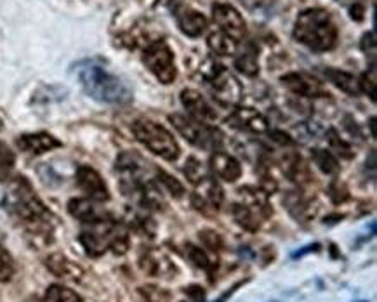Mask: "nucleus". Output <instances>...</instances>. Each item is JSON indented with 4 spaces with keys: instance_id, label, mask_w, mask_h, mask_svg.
I'll return each instance as SVG.
<instances>
[{
    "instance_id": "obj_26",
    "label": "nucleus",
    "mask_w": 377,
    "mask_h": 302,
    "mask_svg": "<svg viewBox=\"0 0 377 302\" xmlns=\"http://www.w3.org/2000/svg\"><path fill=\"white\" fill-rule=\"evenodd\" d=\"M327 139H328V144H330L332 151H335L339 156H342V158H351V156L355 155V151L351 149V146H349L346 141H342L334 128H328Z\"/></svg>"
},
{
    "instance_id": "obj_10",
    "label": "nucleus",
    "mask_w": 377,
    "mask_h": 302,
    "mask_svg": "<svg viewBox=\"0 0 377 302\" xmlns=\"http://www.w3.org/2000/svg\"><path fill=\"white\" fill-rule=\"evenodd\" d=\"M228 124L231 127L238 128V131L258 132V134L268 131V120L265 118V115H261L254 108H238V110H235L231 117L228 118Z\"/></svg>"
},
{
    "instance_id": "obj_1",
    "label": "nucleus",
    "mask_w": 377,
    "mask_h": 302,
    "mask_svg": "<svg viewBox=\"0 0 377 302\" xmlns=\"http://www.w3.org/2000/svg\"><path fill=\"white\" fill-rule=\"evenodd\" d=\"M75 73L82 89L96 101L110 104H124L133 99V92L120 76L113 75L98 61H82L75 66Z\"/></svg>"
},
{
    "instance_id": "obj_29",
    "label": "nucleus",
    "mask_w": 377,
    "mask_h": 302,
    "mask_svg": "<svg viewBox=\"0 0 377 302\" xmlns=\"http://www.w3.org/2000/svg\"><path fill=\"white\" fill-rule=\"evenodd\" d=\"M15 260H12L11 253L0 246V281H9L15 274Z\"/></svg>"
},
{
    "instance_id": "obj_18",
    "label": "nucleus",
    "mask_w": 377,
    "mask_h": 302,
    "mask_svg": "<svg viewBox=\"0 0 377 302\" xmlns=\"http://www.w3.org/2000/svg\"><path fill=\"white\" fill-rule=\"evenodd\" d=\"M325 76L334 83L335 87L342 90V92L349 94V96H358L362 90H360V83L358 78L355 75L348 72H342V69H335V68H327L325 69Z\"/></svg>"
},
{
    "instance_id": "obj_9",
    "label": "nucleus",
    "mask_w": 377,
    "mask_h": 302,
    "mask_svg": "<svg viewBox=\"0 0 377 302\" xmlns=\"http://www.w3.org/2000/svg\"><path fill=\"white\" fill-rule=\"evenodd\" d=\"M77 183L81 186V190L87 194L91 200L96 201H105L110 198L108 187L106 183L103 181L101 174L98 170H94L92 167L81 165L77 169Z\"/></svg>"
},
{
    "instance_id": "obj_17",
    "label": "nucleus",
    "mask_w": 377,
    "mask_h": 302,
    "mask_svg": "<svg viewBox=\"0 0 377 302\" xmlns=\"http://www.w3.org/2000/svg\"><path fill=\"white\" fill-rule=\"evenodd\" d=\"M68 212H70L75 219H78V221L82 222H87V224L99 221V219H105L101 215V212L96 208V205L92 203L91 200H84V198L70 200V203H68Z\"/></svg>"
},
{
    "instance_id": "obj_24",
    "label": "nucleus",
    "mask_w": 377,
    "mask_h": 302,
    "mask_svg": "<svg viewBox=\"0 0 377 302\" xmlns=\"http://www.w3.org/2000/svg\"><path fill=\"white\" fill-rule=\"evenodd\" d=\"M47 302H82L81 295L63 285H53L46 294Z\"/></svg>"
},
{
    "instance_id": "obj_7",
    "label": "nucleus",
    "mask_w": 377,
    "mask_h": 302,
    "mask_svg": "<svg viewBox=\"0 0 377 302\" xmlns=\"http://www.w3.org/2000/svg\"><path fill=\"white\" fill-rule=\"evenodd\" d=\"M192 201L193 207H195L196 210L203 212V214L217 212L221 203H223V190H221L216 181L210 179V177H206V179L196 184V190L195 193H193Z\"/></svg>"
},
{
    "instance_id": "obj_23",
    "label": "nucleus",
    "mask_w": 377,
    "mask_h": 302,
    "mask_svg": "<svg viewBox=\"0 0 377 302\" xmlns=\"http://www.w3.org/2000/svg\"><path fill=\"white\" fill-rule=\"evenodd\" d=\"M313 156V162L317 163L318 169L324 174H335L339 170V163L335 160V156L330 151H325V149H313L311 153Z\"/></svg>"
},
{
    "instance_id": "obj_37",
    "label": "nucleus",
    "mask_w": 377,
    "mask_h": 302,
    "mask_svg": "<svg viewBox=\"0 0 377 302\" xmlns=\"http://www.w3.org/2000/svg\"><path fill=\"white\" fill-rule=\"evenodd\" d=\"M351 17L356 21L363 19V7L360 6V3H356V6L351 7Z\"/></svg>"
},
{
    "instance_id": "obj_27",
    "label": "nucleus",
    "mask_w": 377,
    "mask_h": 302,
    "mask_svg": "<svg viewBox=\"0 0 377 302\" xmlns=\"http://www.w3.org/2000/svg\"><path fill=\"white\" fill-rule=\"evenodd\" d=\"M186 253H188L190 260H192L196 267H200V269L203 271H209V273L212 271L214 262L209 259V255H207L202 249H199V246L195 245H188L186 246Z\"/></svg>"
},
{
    "instance_id": "obj_31",
    "label": "nucleus",
    "mask_w": 377,
    "mask_h": 302,
    "mask_svg": "<svg viewBox=\"0 0 377 302\" xmlns=\"http://www.w3.org/2000/svg\"><path fill=\"white\" fill-rule=\"evenodd\" d=\"M12 165H15V155L4 142H0V177L11 172Z\"/></svg>"
},
{
    "instance_id": "obj_28",
    "label": "nucleus",
    "mask_w": 377,
    "mask_h": 302,
    "mask_svg": "<svg viewBox=\"0 0 377 302\" xmlns=\"http://www.w3.org/2000/svg\"><path fill=\"white\" fill-rule=\"evenodd\" d=\"M185 174L188 176V179L192 181V183L199 184L200 181H203L207 176V169L206 165H203L200 160H196L195 156H192V158L186 160V167H185Z\"/></svg>"
},
{
    "instance_id": "obj_20",
    "label": "nucleus",
    "mask_w": 377,
    "mask_h": 302,
    "mask_svg": "<svg viewBox=\"0 0 377 302\" xmlns=\"http://www.w3.org/2000/svg\"><path fill=\"white\" fill-rule=\"evenodd\" d=\"M46 266L51 273L60 278H72L75 273H78V267L75 266V264H72L70 260L65 255H61V253H53V255L47 257Z\"/></svg>"
},
{
    "instance_id": "obj_34",
    "label": "nucleus",
    "mask_w": 377,
    "mask_h": 302,
    "mask_svg": "<svg viewBox=\"0 0 377 302\" xmlns=\"http://www.w3.org/2000/svg\"><path fill=\"white\" fill-rule=\"evenodd\" d=\"M141 294H143L144 301L146 302H169V294H165L162 288L157 287L141 288Z\"/></svg>"
},
{
    "instance_id": "obj_2",
    "label": "nucleus",
    "mask_w": 377,
    "mask_h": 302,
    "mask_svg": "<svg viewBox=\"0 0 377 302\" xmlns=\"http://www.w3.org/2000/svg\"><path fill=\"white\" fill-rule=\"evenodd\" d=\"M294 38L315 52L330 51L337 44V26L324 9H306L297 16Z\"/></svg>"
},
{
    "instance_id": "obj_35",
    "label": "nucleus",
    "mask_w": 377,
    "mask_h": 302,
    "mask_svg": "<svg viewBox=\"0 0 377 302\" xmlns=\"http://www.w3.org/2000/svg\"><path fill=\"white\" fill-rule=\"evenodd\" d=\"M271 139L282 146H294V139H290L289 135L283 134V132H278V131L271 132Z\"/></svg>"
},
{
    "instance_id": "obj_30",
    "label": "nucleus",
    "mask_w": 377,
    "mask_h": 302,
    "mask_svg": "<svg viewBox=\"0 0 377 302\" xmlns=\"http://www.w3.org/2000/svg\"><path fill=\"white\" fill-rule=\"evenodd\" d=\"M157 177H158V181H160V183L167 187V191L172 194V196H176V198L183 196V193H185V187H183V184L179 183V181H176L174 177L169 176V174L164 172V170H157Z\"/></svg>"
},
{
    "instance_id": "obj_13",
    "label": "nucleus",
    "mask_w": 377,
    "mask_h": 302,
    "mask_svg": "<svg viewBox=\"0 0 377 302\" xmlns=\"http://www.w3.org/2000/svg\"><path fill=\"white\" fill-rule=\"evenodd\" d=\"M141 269L150 276L157 278H172L176 274V266L165 253L158 250H148L140 259Z\"/></svg>"
},
{
    "instance_id": "obj_15",
    "label": "nucleus",
    "mask_w": 377,
    "mask_h": 302,
    "mask_svg": "<svg viewBox=\"0 0 377 302\" xmlns=\"http://www.w3.org/2000/svg\"><path fill=\"white\" fill-rule=\"evenodd\" d=\"M18 146L19 149L32 153V155H42V153L51 151V149L60 148L61 142L51 134H47V132H37V134L19 135Z\"/></svg>"
},
{
    "instance_id": "obj_6",
    "label": "nucleus",
    "mask_w": 377,
    "mask_h": 302,
    "mask_svg": "<svg viewBox=\"0 0 377 302\" xmlns=\"http://www.w3.org/2000/svg\"><path fill=\"white\" fill-rule=\"evenodd\" d=\"M203 76L219 103L235 104L240 99V83L223 65L210 62V68L203 69Z\"/></svg>"
},
{
    "instance_id": "obj_32",
    "label": "nucleus",
    "mask_w": 377,
    "mask_h": 302,
    "mask_svg": "<svg viewBox=\"0 0 377 302\" xmlns=\"http://www.w3.org/2000/svg\"><path fill=\"white\" fill-rule=\"evenodd\" d=\"M358 83H360V90L367 92L370 97H372V101H376V68H374V65H372V69H370V73H365V75L358 80Z\"/></svg>"
},
{
    "instance_id": "obj_3",
    "label": "nucleus",
    "mask_w": 377,
    "mask_h": 302,
    "mask_svg": "<svg viewBox=\"0 0 377 302\" xmlns=\"http://www.w3.org/2000/svg\"><path fill=\"white\" fill-rule=\"evenodd\" d=\"M133 134L151 153L172 162L179 156V146L171 132L151 120H137L133 124Z\"/></svg>"
},
{
    "instance_id": "obj_12",
    "label": "nucleus",
    "mask_w": 377,
    "mask_h": 302,
    "mask_svg": "<svg viewBox=\"0 0 377 302\" xmlns=\"http://www.w3.org/2000/svg\"><path fill=\"white\" fill-rule=\"evenodd\" d=\"M181 103L183 106L188 110L190 117L196 121H202V124H210V121L216 120V113H214L212 108L209 106L203 96L200 92L193 89H185L181 92Z\"/></svg>"
},
{
    "instance_id": "obj_14",
    "label": "nucleus",
    "mask_w": 377,
    "mask_h": 302,
    "mask_svg": "<svg viewBox=\"0 0 377 302\" xmlns=\"http://www.w3.org/2000/svg\"><path fill=\"white\" fill-rule=\"evenodd\" d=\"M210 167L219 179L228 181V183H235L242 176L240 162L224 151H216L210 156Z\"/></svg>"
},
{
    "instance_id": "obj_8",
    "label": "nucleus",
    "mask_w": 377,
    "mask_h": 302,
    "mask_svg": "<svg viewBox=\"0 0 377 302\" xmlns=\"http://www.w3.org/2000/svg\"><path fill=\"white\" fill-rule=\"evenodd\" d=\"M212 17L219 24L221 31L231 35L237 40L245 33V19L230 3H214Z\"/></svg>"
},
{
    "instance_id": "obj_33",
    "label": "nucleus",
    "mask_w": 377,
    "mask_h": 302,
    "mask_svg": "<svg viewBox=\"0 0 377 302\" xmlns=\"http://www.w3.org/2000/svg\"><path fill=\"white\" fill-rule=\"evenodd\" d=\"M200 240H202L203 245L210 250H219L223 246V240H221L219 233L212 231V229H206V231H200Z\"/></svg>"
},
{
    "instance_id": "obj_22",
    "label": "nucleus",
    "mask_w": 377,
    "mask_h": 302,
    "mask_svg": "<svg viewBox=\"0 0 377 302\" xmlns=\"http://www.w3.org/2000/svg\"><path fill=\"white\" fill-rule=\"evenodd\" d=\"M287 176L290 177L296 183H304L306 179H310V172H308V167L304 165L301 156L290 155L289 158L285 160V167H283Z\"/></svg>"
},
{
    "instance_id": "obj_4",
    "label": "nucleus",
    "mask_w": 377,
    "mask_h": 302,
    "mask_svg": "<svg viewBox=\"0 0 377 302\" xmlns=\"http://www.w3.org/2000/svg\"><path fill=\"white\" fill-rule=\"evenodd\" d=\"M169 120L186 141L199 146V148H219L221 142H223V134L217 128L210 127L209 124H202V121H196L193 118L178 113L171 115Z\"/></svg>"
},
{
    "instance_id": "obj_38",
    "label": "nucleus",
    "mask_w": 377,
    "mask_h": 302,
    "mask_svg": "<svg viewBox=\"0 0 377 302\" xmlns=\"http://www.w3.org/2000/svg\"><path fill=\"white\" fill-rule=\"evenodd\" d=\"M318 249H320V245H318V243H315V245H308V246H304L303 250H299V252L292 253V257H303L304 253L311 252V250H318Z\"/></svg>"
},
{
    "instance_id": "obj_21",
    "label": "nucleus",
    "mask_w": 377,
    "mask_h": 302,
    "mask_svg": "<svg viewBox=\"0 0 377 302\" xmlns=\"http://www.w3.org/2000/svg\"><path fill=\"white\" fill-rule=\"evenodd\" d=\"M233 217L237 224H240L247 231H258L259 224H261V217L240 201L233 205Z\"/></svg>"
},
{
    "instance_id": "obj_5",
    "label": "nucleus",
    "mask_w": 377,
    "mask_h": 302,
    "mask_svg": "<svg viewBox=\"0 0 377 302\" xmlns=\"http://www.w3.org/2000/svg\"><path fill=\"white\" fill-rule=\"evenodd\" d=\"M143 61L146 68L157 76L158 82L165 83V85L174 82L176 76H178V69H176L174 65V54H172L167 42L157 40L148 45L143 54Z\"/></svg>"
},
{
    "instance_id": "obj_16",
    "label": "nucleus",
    "mask_w": 377,
    "mask_h": 302,
    "mask_svg": "<svg viewBox=\"0 0 377 302\" xmlns=\"http://www.w3.org/2000/svg\"><path fill=\"white\" fill-rule=\"evenodd\" d=\"M176 17H178V24L181 31L188 37H200L207 28L206 16L200 14L199 10L190 9V7H181L176 12Z\"/></svg>"
},
{
    "instance_id": "obj_19",
    "label": "nucleus",
    "mask_w": 377,
    "mask_h": 302,
    "mask_svg": "<svg viewBox=\"0 0 377 302\" xmlns=\"http://www.w3.org/2000/svg\"><path fill=\"white\" fill-rule=\"evenodd\" d=\"M209 49L217 56H231L237 52V40L224 31H216L207 40Z\"/></svg>"
},
{
    "instance_id": "obj_25",
    "label": "nucleus",
    "mask_w": 377,
    "mask_h": 302,
    "mask_svg": "<svg viewBox=\"0 0 377 302\" xmlns=\"http://www.w3.org/2000/svg\"><path fill=\"white\" fill-rule=\"evenodd\" d=\"M235 68L247 76L258 75L259 65H258V59H255L254 52H245V54H242L240 58L235 59Z\"/></svg>"
},
{
    "instance_id": "obj_11",
    "label": "nucleus",
    "mask_w": 377,
    "mask_h": 302,
    "mask_svg": "<svg viewBox=\"0 0 377 302\" xmlns=\"http://www.w3.org/2000/svg\"><path fill=\"white\" fill-rule=\"evenodd\" d=\"M282 83L297 96L318 97L325 96V90L317 78H311L306 73H287L282 76Z\"/></svg>"
},
{
    "instance_id": "obj_36",
    "label": "nucleus",
    "mask_w": 377,
    "mask_h": 302,
    "mask_svg": "<svg viewBox=\"0 0 377 302\" xmlns=\"http://www.w3.org/2000/svg\"><path fill=\"white\" fill-rule=\"evenodd\" d=\"M369 45L370 49H372V52H376V35H374V31H370V33H367L365 37H363L362 42L363 51H369Z\"/></svg>"
}]
</instances>
